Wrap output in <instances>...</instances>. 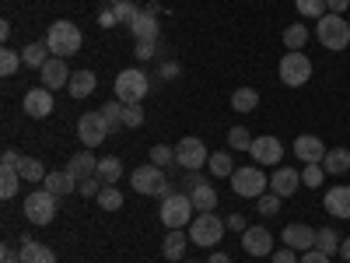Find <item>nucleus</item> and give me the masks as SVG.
<instances>
[{"instance_id": "obj_1", "label": "nucleus", "mask_w": 350, "mask_h": 263, "mask_svg": "<svg viewBox=\"0 0 350 263\" xmlns=\"http://www.w3.org/2000/svg\"><path fill=\"white\" fill-rule=\"evenodd\" d=\"M84 36H81V28L74 21H53L49 25V32H46V46L53 56H60V60H67V56H74L81 49Z\"/></svg>"}, {"instance_id": "obj_2", "label": "nucleus", "mask_w": 350, "mask_h": 263, "mask_svg": "<svg viewBox=\"0 0 350 263\" xmlns=\"http://www.w3.org/2000/svg\"><path fill=\"white\" fill-rule=\"evenodd\" d=\"M315 36H319V42H323L326 49H333V53H340V49H347L350 46V21L343 18V14H323L315 21Z\"/></svg>"}, {"instance_id": "obj_3", "label": "nucleus", "mask_w": 350, "mask_h": 263, "mask_svg": "<svg viewBox=\"0 0 350 263\" xmlns=\"http://www.w3.org/2000/svg\"><path fill=\"white\" fill-rule=\"evenodd\" d=\"M224 228H228V221H221L214 211H200V218L189 221V239H193V246L214 249L224 239Z\"/></svg>"}, {"instance_id": "obj_4", "label": "nucleus", "mask_w": 350, "mask_h": 263, "mask_svg": "<svg viewBox=\"0 0 350 263\" xmlns=\"http://www.w3.org/2000/svg\"><path fill=\"white\" fill-rule=\"evenodd\" d=\"M231 190L245 200H259L270 190V179H267V172H262V165H249V168L242 165V168L231 172Z\"/></svg>"}, {"instance_id": "obj_5", "label": "nucleus", "mask_w": 350, "mask_h": 263, "mask_svg": "<svg viewBox=\"0 0 350 263\" xmlns=\"http://www.w3.org/2000/svg\"><path fill=\"white\" fill-rule=\"evenodd\" d=\"M277 71H280V81L287 88H305L312 81V60H308L301 49H287L280 56V67Z\"/></svg>"}, {"instance_id": "obj_6", "label": "nucleus", "mask_w": 350, "mask_h": 263, "mask_svg": "<svg viewBox=\"0 0 350 263\" xmlns=\"http://www.w3.org/2000/svg\"><path fill=\"white\" fill-rule=\"evenodd\" d=\"M193 197L189 193H172V197H165L161 200V225L172 231V228H183V225H189V218H193Z\"/></svg>"}, {"instance_id": "obj_7", "label": "nucleus", "mask_w": 350, "mask_h": 263, "mask_svg": "<svg viewBox=\"0 0 350 263\" xmlns=\"http://www.w3.org/2000/svg\"><path fill=\"white\" fill-rule=\"evenodd\" d=\"M130 183H133V190L137 193H148V197H172V190H168V183H165V172H161V165H140V168H133V175H130Z\"/></svg>"}, {"instance_id": "obj_8", "label": "nucleus", "mask_w": 350, "mask_h": 263, "mask_svg": "<svg viewBox=\"0 0 350 263\" xmlns=\"http://www.w3.org/2000/svg\"><path fill=\"white\" fill-rule=\"evenodd\" d=\"M148 74L144 71H137V67H126V71H120V77H116V99H120L123 105H130V102H140L144 95H148Z\"/></svg>"}, {"instance_id": "obj_9", "label": "nucleus", "mask_w": 350, "mask_h": 263, "mask_svg": "<svg viewBox=\"0 0 350 263\" xmlns=\"http://www.w3.org/2000/svg\"><path fill=\"white\" fill-rule=\"evenodd\" d=\"M25 218L32 225H49L56 218V193L49 190H36L25 197Z\"/></svg>"}, {"instance_id": "obj_10", "label": "nucleus", "mask_w": 350, "mask_h": 263, "mask_svg": "<svg viewBox=\"0 0 350 263\" xmlns=\"http://www.w3.org/2000/svg\"><path fill=\"white\" fill-rule=\"evenodd\" d=\"M207 144H203L200 137H183L179 144H175V162H179L186 172H196L207 165Z\"/></svg>"}, {"instance_id": "obj_11", "label": "nucleus", "mask_w": 350, "mask_h": 263, "mask_svg": "<svg viewBox=\"0 0 350 263\" xmlns=\"http://www.w3.org/2000/svg\"><path fill=\"white\" fill-rule=\"evenodd\" d=\"M109 123L102 120V112H84L77 120V137L84 140V148H98V144L109 137Z\"/></svg>"}, {"instance_id": "obj_12", "label": "nucleus", "mask_w": 350, "mask_h": 263, "mask_svg": "<svg viewBox=\"0 0 350 263\" xmlns=\"http://www.w3.org/2000/svg\"><path fill=\"white\" fill-rule=\"evenodd\" d=\"M249 155H252V162H256V165H277V162L284 158V144H280L273 134H262V137H256V140H252Z\"/></svg>"}, {"instance_id": "obj_13", "label": "nucleus", "mask_w": 350, "mask_h": 263, "mask_svg": "<svg viewBox=\"0 0 350 263\" xmlns=\"http://www.w3.org/2000/svg\"><path fill=\"white\" fill-rule=\"evenodd\" d=\"M270 190L277 197H295L301 190V172L298 168H291V165H277L273 175H270Z\"/></svg>"}, {"instance_id": "obj_14", "label": "nucleus", "mask_w": 350, "mask_h": 263, "mask_svg": "<svg viewBox=\"0 0 350 263\" xmlns=\"http://www.w3.org/2000/svg\"><path fill=\"white\" fill-rule=\"evenodd\" d=\"M242 249L249 256H270L273 253V236L262 225H252V228L242 231Z\"/></svg>"}, {"instance_id": "obj_15", "label": "nucleus", "mask_w": 350, "mask_h": 263, "mask_svg": "<svg viewBox=\"0 0 350 263\" xmlns=\"http://www.w3.org/2000/svg\"><path fill=\"white\" fill-rule=\"evenodd\" d=\"M39 81H42V88L56 92V88H67L70 84V71H67V64L60 60V56H49V60L39 67Z\"/></svg>"}, {"instance_id": "obj_16", "label": "nucleus", "mask_w": 350, "mask_h": 263, "mask_svg": "<svg viewBox=\"0 0 350 263\" xmlns=\"http://www.w3.org/2000/svg\"><path fill=\"white\" fill-rule=\"evenodd\" d=\"M53 105H56L53 102V92H49V88H42V84L32 88V92L25 95V102H21V109L32 116V120H46V116L53 112Z\"/></svg>"}, {"instance_id": "obj_17", "label": "nucleus", "mask_w": 350, "mask_h": 263, "mask_svg": "<svg viewBox=\"0 0 350 263\" xmlns=\"http://www.w3.org/2000/svg\"><path fill=\"white\" fill-rule=\"evenodd\" d=\"M280 242L287 249H295V253H308V249H315V228H308V225H287Z\"/></svg>"}, {"instance_id": "obj_18", "label": "nucleus", "mask_w": 350, "mask_h": 263, "mask_svg": "<svg viewBox=\"0 0 350 263\" xmlns=\"http://www.w3.org/2000/svg\"><path fill=\"white\" fill-rule=\"evenodd\" d=\"M295 155H298V162H323L326 158V144L319 140L315 134H301V137H295Z\"/></svg>"}, {"instance_id": "obj_19", "label": "nucleus", "mask_w": 350, "mask_h": 263, "mask_svg": "<svg viewBox=\"0 0 350 263\" xmlns=\"http://www.w3.org/2000/svg\"><path fill=\"white\" fill-rule=\"evenodd\" d=\"M323 208H326L333 218L350 221V186H333V190H326V197H323Z\"/></svg>"}, {"instance_id": "obj_20", "label": "nucleus", "mask_w": 350, "mask_h": 263, "mask_svg": "<svg viewBox=\"0 0 350 263\" xmlns=\"http://www.w3.org/2000/svg\"><path fill=\"white\" fill-rule=\"evenodd\" d=\"M130 32L137 42H158V18L151 11H140L133 21H130Z\"/></svg>"}, {"instance_id": "obj_21", "label": "nucleus", "mask_w": 350, "mask_h": 263, "mask_svg": "<svg viewBox=\"0 0 350 263\" xmlns=\"http://www.w3.org/2000/svg\"><path fill=\"white\" fill-rule=\"evenodd\" d=\"M67 172L74 175V179H92V175H98V158L92 151H77L70 162H67Z\"/></svg>"}, {"instance_id": "obj_22", "label": "nucleus", "mask_w": 350, "mask_h": 263, "mask_svg": "<svg viewBox=\"0 0 350 263\" xmlns=\"http://www.w3.org/2000/svg\"><path fill=\"white\" fill-rule=\"evenodd\" d=\"M21 263H56V253L49 246H39L32 236H25L21 239V253H18Z\"/></svg>"}, {"instance_id": "obj_23", "label": "nucleus", "mask_w": 350, "mask_h": 263, "mask_svg": "<svg viewBox=\"0 0 350 263\" xmlns=\"http://www.w3.org/2000/svg\"><path fill=\"white\" fill-rule=\"evenodd\" d=\"M98 88V77H95V71H74L70 74V84H67V92H70V99H88Z\"/></svg>"}, {"instance_id": "obj_24", "label": "nucleus", "mask_w": 350, "mask_h": 263, "mask_svg": "<svg viewBox=\"0 0 350 263\" xmlns=\"http://www.w3.org/2000/svg\"><path fill=\"white\" fill-rule=\"evenodd\" d=\"M46 190L56 193V197H67V193L77 190V179H74L67 168H64V172H46Z\"/></svg>"}, {"instance_id": "obj_25", "label": "nucleus", "mask_w": 350, "mask_h": 263, "mask_svg": "<svg viewBox=\"0 0 350 263\" xmlns=\"http://www.w3.org/2000/svg\"><path fill=\"white\" fill-rule=\"evenodd\" d=\"M161 253H165L168 260H179V263H183V253H186V236H183V228H172V231H168L165 242H161Z\"/></svg>"}, {"instance_id": "obj_26", "label": "nucleus", "mask_w": 350, "mask_h": 263, "mask_svg": "<svg viewBox=\"0 0 350 263\" xmlns=\"http://www.w3.org/2000/svg\"><path fill=\"white\" fill-rule=\"evenodd\" d=\"M189 197H193V208H196V211H214V208H217V190H211L207 183L193 186Z\"/></svg>"}, {"instance_id": "obj_27", "label": "nucleus", "mask_w": 350, "mask_h": 263, "mask_svg": "<svg viewBox=\"0 0 350 263\" xmlns=\"http://www.w3.org/2000/svg\"><path fill=\"white\" fill-rule=\"evenodd\" d=\"M323 168H326L329 175H343V172L350 168V151H347V148H333V151H326Z\"/></svg>"}, {"instance_id": "obj_28", "label": "nucleus", "mask_w": 350, "mask_h": 263, "mask_svg": "<svg viewBox=\"0 0 350 263\" xmlns=\"http://www.w3.org/2000/svg\"><path fill=\"white\" fill-rule=\"evenodd\" d=\"M98 179L105 183V186H112V183H120L123 179V162L120 158H98Z\"/></svg>"}, {"instance_id": "obj_29", "label": "nucleus", "mask_w": 350, "mask_h": 263, "mask_svg": "<svg viewBox=\"0 0 350 263\" xmlns=\"http://www.w3.org/2000/svg\"><path fill=\"white\" fill-rule=\"evenodd\" d=\"M340 236H336V231L333 228H319L315 231V249L319 253H326V256H340Z\"/></svg>"}, {"instance_id": "obj_30", "label": "nucleus", "mask_w": 350, "mask_h": 263, "mask_svg": "<svg viewBox=\"0 0 350 263\" xmlns=\"http://www.w3.org/2000/svg\"><path fill=\"white\" fill-rule=\"evenodd\" d=\"M21 60H25V67H42L46 60H49V46L46 42H28L25 49H21Z\"/></svg>"}, {"instance_id": "obj_31", "label": "nucleus", "mask_w": 350, "mask_h": 263, "mask_svg": "<svg viewBox=\"0 0 350 263\" xmlns=\"http://www.w3.org/2000/svg\"><path fill=\"white\" fill-rule=\"evenodd\" d=\"M305 42H308V28H305V21H295V25H287V28H284V46H287V49H305Z\"/></svg>"}, {"instance_id": "obj_32", "label": "nucleus", "mask_w": 350, "mask_h": 263, "mask_svg": "<svg viewBox=\"0 0 350 263\" xmlns=\"http://www.w3.org/2000/svg\"><path fill=\"white\" fill-rule=\"evenodd\" d=\"M18 175H21L25 183H46V168H42V162H39V158H21Z\"/></svg>"}, {"instance_id": "obj_33", "label": "nucleus", "mask_w": 350, "mask_h": 263, "mask_svg": "<svg viewBox=\"0 0 350 263\" xmlns=\"http://www.w3.org/2000/svg\"><path fill=\"white\" fill-rule=\"evenodd\" d=\"M259 105V92L256 88H239L235 95H231V109L235 112H252Z\"/></svg>"}, {"instance_id": "obj_34", "label": "nucleus", "mask_w": 350, "mask_h": 263, "mask_svg": "<svg viewBox=\"0 0 350 263\" xmlns=\"http://www.w3.org/2000/svg\"><path fill=\"white\" fill-rule=\"evenodd\" d=\"M207 168L217 175V179H224V175L231 179V172H235V162H231V155H228V151H214V155L207 158Z\"/></svg>"}, {"instance_id": "obj_35", "label": "nucleus", "mask_w": 350, "mask_h": 263, "mask_svg": "<svg viewBox=\"0 0 350 263\" xmlns=\"http://www.w3.org/2000/svg\"><path fill=\"white\" fill-rule=\"evenodd\" d=\"M18 190H21V175H18V168H0V197L11 200Z\"/></svg>"}, {"instance_id": "obj_36", "label": "nucleus", "mask_w": 350, "mask_h": 263, "mask_svg": "<svg viewBox=\"0 0 350 263\" xmlns=\"http://www.w3.org/2000/svg\"><path fill=\"white\" fill-rule=\"evenodd\" d=\"M323 179H326V168H323V162H308V165L301 168V183H305V186L319 190V186H323Z\"/></svg>"}, {"instance_id": "obj_37", "label": "nucleus", "mask_w": 350, "mask_h": 263, "mask_svg": "<svg viewBox=\"0 0 350 263\" xmlns=\"http://www.w3.org/2000/svg\"><path fill=\"white\" fill-rule=\"evenodd\" d=\"M295 8H298V14H301V18L319 21V18L326 14V0H295Z\"/></svg>"}, {"instance_id": "obj_38", "label": "nucleus", "mask_w": 350, "mask_h": 263, "mask_svg": "<svg viewBox=\"0 0 350 263\" xmlns=\"http://www.w3.org/2000/svg\"><path fill=\"white\" fill-rule=\"evenodd\" d=\"M21 64H25V60H21V53H14V49H0V74H4V77H14Z\"/></svg>"}, {"instance_id": "obj_39", "label": "nucleus", "mask_w": 350, "mask_h": 263, "mask_svg": "<svg viewBox=\"0 0 350 263\" xmlns=\"http://www.w3.org/2000/svg\"><path fill=\"white\" fill-rule=\"evenodd\" d=\"M95 200H98L102 211H120V208H123V193L112 190V186H102V193H98Z\"/></svg>"}, {"instance_id": "obj_40", "label": "nucleus", "mask_w": 350, "mask_h": 263, "mask_svg": "<svg viewBox=\"0 0 350 263\" xmlns=\"http://www.w3.org/2000/svg\"><path fill=\"white\" fill-rule=\"evenodd\" d=\"M252 140H256V137H252L245 127H231V130H228V144H231L235 151H249Z\"/></svg>"}, {"instance_id": "obj_41", "label": "nucleus", "mask_w": 350, "mask_h": 263, "mask_svg": "<svg viewBox=\"0 0 350 263\" xmlns=\"http://www.w3.org/2000/svg\"><path fill=\"white\" fill-rule=\"evenodd\" d=\"M98 112H102V120L109 123V130H116V127L123 123V102H120V99H116V102H105Z\"/></svg>"}, {"instance_id": "obj_42", "label": "nucleus", "mask_w": 350, "mask_h": 263, "mask_svg": "<svg viewBox=\"0 0 350 263\" xmlns=\"http://www.w3.org/2000/svg\"><path fill=\"white\" fill-rule=\"evenodd\" d=\"M280 200H284V197H277L273 190H267V193H262V197L256 200V208H259V214H262V218H273V214L280 211Z\"/></svg>"}, {"instance_id": "obj_43", "label": "nucleus", "mask_w": 350, "mask_h": 263, "mask_svg": "<svg viewBox=\"0 0 350 263\" xmlns=\"http://www.w3.org/2000/svg\"><path fill=\"white\" fill-rule=\"evenodd\" d=\"M140 123H144V105H140V102H130V105H123V127L137 130Z\"/></svg>"}, {"instance_id": "obj_44", "label": "nucleus", "mask_w": 350, "mask_h": 263, "mask_svg": "<svg viewBox=\"0 0 350 263\" xmlns=\"http://www.w3.org/2000/svg\"><path fill=\"white\" fill-rule=\"evenodd\" d=\"M151 162H154V165L175 162V148H168V144H154V148H151Z\"/></svg>"}, {"instance_id": "obj_45", "label": "nucleus", "mask_w": 350, "mask_h": 263, "mask_svg": "<svg viewBox=\"0 0 350 263\" xmlns=\"http://www.w3.org/2000/svg\"><path fill=\"white\" fill-rule=\"evenodd\" d=\"M112 11H116V18H120V21H126V25H130V21L140 14V8L133 4V0H123V4H116Z\"/></svg>"}, {"instance_id": "obj_46", "label": "nucleus", "mask_w": 350, "mask_h": 263, "mask_svg": "<svg viewBox=\"0 0 350 263\" xmlns=\"http://www.w3.org/2000/svg\"><path fill=\"white\" fill-rule=\"evenodd\" d=\"M102 186H105V183L98 179V175H92V179H81V183H77V193H81V197H98Z\"/></svg>"}, {"instance_id": "obj_47", "label": "nucleus", "mask_w": 350, "mask_h": 263, "mask_svg": "<svg viewBox=\"0 0 350 263\" xmlns=\"http://www.w3.org/2000/svg\"><path fill=\"white\" fill-rule=\"evenodd\" d=\"M154 49H158V42H137V46H133L137 60H151V56H154Z\"/></svg>"}, {"instance_id": "obj_48", "label": "nucleus", "mask_w": 350, "mask_h": 263, "mask_svg": "<svg viewBox=\"0 0 350 263\" xmlns=\"http://www.w3.org/2000/svg\"><path fill=\"white\" fill-rule=\"evenodd\" d=\"M273 263H298V253L284 246V249H277V253H273Z\"/></svg>"}, {"instance_id": "obj_49", "label": "nucleus", "mask_w": 350, "mask_h": 263, "mask_svg": "<svg viewBox=\"0 0 350 263\" xmlns=\"http://www.w3.org/2000/svg\"><path fill=\"white\" fill-rule=\"evenodd\" d=\"M21 165V155L18 151H4V158H0V168H18Z\"/></svg>"}, {"instance_id": "obj_50", "label": "nucleus", "mask_w": 350, "mask_h": 263, "mask_svg": "<svg viewBox=\"0 0 350 263\" xmlns=\"http://www.w3.org/2000/svg\"><path fill=\"white\" fill-rule=\"evenodd\" d=\"M301 263H329V256L319 249H308V253H301Z\"/></svg>"}, {"instance_id": "obj_51", "label": "nucleus", "mask_w": 350, "mask_h": 263, "mask_svg": "<svg viewBox=\"0 0 350 263\" xmlns=\"http://www.w3.org/2000/svg\"><path fill=\"white\" fill-rule=\"evenodd\" d=\"M347 8H350V0H326V11L329 14H343Z\"/></svg>"}, {"instance_id": "obj_52", "label": "nucleus", "mask_w": 350, "mask_h": 263, "mask_svg": "<svg viewBox=\"0 0 350 263\" xmlns=\"http://www.w3.org/2000/svg\"><path fill=\"white\" fill-rule=\"evenodd\" d=\"M228 228L231 231H245V214H228Z\"/></svg>"}, {"instance_id": "obj_53", "label": "nucleus", "mask_w": 350, "mask_h": 263, "mask_svg": "<svg viewBox=\"0 0 350 263\" xmlns=\"http://www.w3.org/2000/svg\"><path fill=\"white\" fill-rule=\"evenodd\" d=\"M98 25L102 28H112V25H120V18H116V11H102L98 14Z\"/></svg>"}, {"instance_id": "obj_54", "label": "nucleus", "mask_w": 350, "mask_h": 263, "mask_svg": "<svg viewBox=\"0 0 350 263\" xmlns=\"http://www.w3.org/2000/svg\"><path fill=\"white\" fill-rule=\"evenodd\" d=\"M175 74H179V64H175V60H168V64L161 67V77H165V81H172Z\"/></svg>"}, {"instance_id": "obj_55", "label": "nucleus", "mask_w": 350, "mask_h": 263, "mask_svg": "<svg viewBox=\"0 0 350 263\" xmlns=\"http://www.w3.org/2000/svg\"><path fill=\"white\" fill-rule=\"evenodd\" d=\"M207 263H231V256H228V253H211Z\"/></svg>"}, {"instance_id": "obj_56", "label": "nucleus", "mask_w": 350, "mask_h": 263, "mask_svg": "<svg viewBox=\"0 0 350 263\" xmlns=\"http://www.w3.org/2000/svg\"><path fill=\"white\" fill-rule=\"evenodd\" d=\"M340 256L350 263V239H343V242H340Z\"/></svg>"}, {"instance_id": "obj_57", "label": "nucleus", "mask_w": 350, "mask_h": 263, "mask_svg": "<svg viewBox=\"0 0 350 263\" xmlns=\"http://www.w3.org/2000/svg\"><path fill=\"white\" fill-rule=\"evenodd\" d=\"M109 4H112V8H116V4H123V0H109Z\"/></svg>"}, {"instance_id": "obj_58", "label": "nucleus", "mask_w": 350, "mask_h": 263, "mask_svg": "<svg viewBox=\"0 0 350 263\" xmlns=\"http://www.w3.org/2000/svg\"><path fill=\"white\" fill-rule=\"evenodd\" d=\"M4 263H21V260H4Z\"/></svg>"}]
</instances>
